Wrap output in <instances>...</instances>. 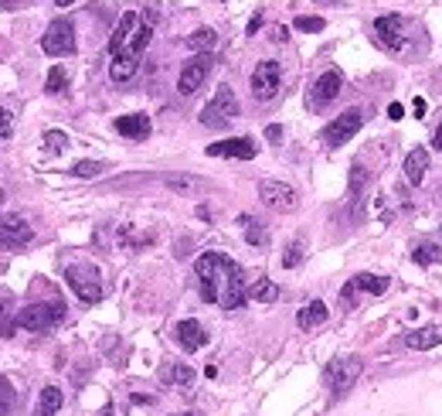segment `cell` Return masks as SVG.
Returning <instances> with one entry per match:
<instances>
[{"label":"cell","instance_id":"cell-18","mask_svg":"<svg viewBox=\"0 0 442 416\" xmlns=\"http://www.w3.org/2000/svg\"><path fill=\"white\" fill-rule=\"evenodd\" d=\"M405 181L412 184V188H419L425 181V171H429V150L425 147H415V150H408V158H405Z\"/></svg>","mask_w":442,"mask_h":416},{"label":"cell","instance_id":"cell-16","mask_svg":"<svg viewBox=\"0 0 442 416\" xmlns=\"http://www.w3.org/2000/svg\"><path fill=\"white\" fill-rule=\"evenodd\" d=\"M173 335H177V341H180V348H184V352H197V348H204V345H208V331H204V328H201V321H194V317L180 321Z\"/></svg>","mask_w":442,"mask_h":416},{"label":"cell","instance_id":"cell-36","mask_svg":"<svg viewBox=\"0 0 442 416\" xmlns=\"http://www.w3.org/2000/svg\"><path fill=\"white\" fill-rule=\"evenodd\" d=\"M364 181H367L364 167H361V164H354V167H350V191H354V195H361V191H364Z\"/></svg>","mask_w":442,"mask_h":416},{"label":"cell","instance_id":"cell-4","mask_svg":"<svg viewBox=\"0 0 442 416\" xmlns=\"http://www.w3.org/2000/svg\"><path fill=\"white\" fill-rule=\"evenodd\" d=\"M61 317H65V304H61V300L27 304L18 314V328H24V331H48V328L61 324Z\"/></svg>","mask_w":442,"mask_h":416},{"label":"cell","instance_id":"cell-44","mask_svg":"<svg viewBox=\"0 0 442 416\" xmlns=\"http://www.w3.org/2000/svg\"><path fill=\"white\" fill-rule=\"evenodd\" d=\"M58 7H68V4H72V0H55Z\"/></svg>","mask_w":442,"mask_h":416},{"label":"cell","instance_id":"cell-43","mask_svg":"<svg viewBox=\"0 0 442 416\" xmlns=\"http://www.w3.org/2000/svg\"><path fill=\"white\" fill-rule=\"evenodd\" d=\"M432 147H436V150H442V123H439V130H436V137H432Z\"/></svg>","mask_w":442,"mask_h":416},{"label":"cell","instance_id":"cell-34","mask_svg":"<svg viewBox=\"0 0 442 416\" xmlns=\"http://www.w3.org/2000/svg\"><path fill=\"white\" fill-rule=\"evenodd\" d=\"M44 147H48L51 154H58V150H65V147H68V137H65L61 130H48V133H44Z\"/></svg>","mask_w":442,"mask_h":416},{"label":"cell","instance_id":"cell-14","mask_svg":"<svg viewBox=\"0 0 442 416\" xmlns=\"http://www.w3.org/2000/svg\"><path fill=\"white\" fill-rule=\"evenodd\" d=\"M344 89V79H340V72L337 69H327L320 79L313 82V89H309V106H327V102L337 100V93Z\"/></svg>","mask_w":442,"mask_h":416},{"label":"cell","instance_id":"cell-27","mask_svg":"<svg viewBox=\"0 0 442 416\" xmlns=\"http://www.w3.org/2000/svg\"><path fill=\"white\" fill-rule=\"evenodd\" d=\"M214 41H218V35H214L211 28H197L194 35H188V48H194V52L201 55V52H208V48H211Z\"/></svg>","mask_w":442,"mask_h":416},{"label":"cell","instance_id":"cell-26","mask_svg":"<svg viewBox=\"0 0 442 416\" xmlns=\"http://www.w3.org/2000/svg\"><path fill=\"white\" fill-rule=\"evenodd\" d=\"M65 82H68V72H65V65H51V72H48V79H44V93H48V96H58V93H65Z\"/></svg>","mask_w":442,"mask_h":416},{"label":"cell","instance_id":"cell-37","mask_svg":"<svg viewBox=\"0 0 442 416\" xmlns=\"http://www.w3.org/2000/svg\"><path fill=\"white\" fill-rule=\"evenodd\" d=\"M11 126H14V123H11V109H4V106H0V140L11 137Z\"/></svg>","mask_w":442,"mask_h":416},{"label":"cell","instance_id":"cell-8","mask_svg":"<svg viewBox=\"0 0 442 416\" xmlns=\"http://www.w3.org/2000/svg\"><path fill=\"white\" fill-rule=\"evenodd\" d=\"M41 48H44V55H72L75 52V28H72V20L58 18L48 24V31L41 35Z\"/></svg>","mask_w":442,"mask_h":416},{"label":"cell","instance_id":"cell-24","mask_svg":"<svg viewBox=\"0 0 442 416\" xmlns=\"http://www.w3.org/2000/svg\"><path fill=\"white\" fill-rule=\"evenodd\" d=\"M350 287L354 290H361V294H385L388 290V277H381V273H357V277L350 280Z\"/></svg>","mask_w":442,"mask_h":416},{"label":"cell","instance_id":"cell-39","mask_svg":"<svg viewBox=\"0 0 442 416\" xmlns=\"http://www.w3.org/2000/svg\"><path fill=\"white\" fill-rule=\"evenodd\" d=\"M388 117H391V119H402L405 117V106H402V102H391V106H388Z\"/></svg>","mask_w":442,"mask_h":416},{"label":"cell","instance_id":"cell-2","mask_svg":"<svg viewBox=\"0 0 442 416\" xmlns=\"http://www.w3.org/2000/svg\"><path fill=\"white\" fill-rule=\"evenodd\" d=\"M156 24V11L150 7L147 14H136V11H126L119 24H116L113 38H109V52L116 55H143V48L150 44V35H154Z\"/></svg>","mask_w":442,"mask_h":416},{"label":"cell","instance_id":"cell-7","mask_svg":"<svg viewBox=\"0 0 442 416\" xmlns=\"http://www.w3.org/2000/svg\"><path fill=\"white\" fill-rule=\"evenodd\" d=\"M361 369H364V365H361V358H357V355L333 358V362L327 365V372H324V376H327L330 393H333V396H344L347 389H350V386L357 382V376H361Z\"/></svg>","mask_w":442,"mask_h":416},{"label":"cell","instance_id":"cell-1","mask_svg":"<svg viewBox=\"0 0 442 416\" xmlns=\"http://www.w3.org/2000/svg\"><path fill=\"white\" fill-rule=\"evenodd\" d=\"M194 273H197L201 300H208V304H221L225 311H235V307H242L249 300L242 266L225 253H201L197 263H194Z\"/></svg>","mask_w":442,"mask_h":416},{"label":"cell","instance_id":"cell-46","mask_svg":"<svg viewBox=\"0 0 442 416\" xmlns=\"http://www.w3.org/2000/svg\"><path fill=\"white\" fill-rule=\"evenodd\" d=\"M0 201H4V191H0Z\"/></svg>","mask_w":442,"mask_h":416},{"label":"cell","instance_id":"cell-40","mask_svg":"<svg viewBox=\"0 0 442 416\" xmlns=\"http://www.w3.org/2000/svg\"><path fill=\"white\" fill-rule=\"evenodd\" d=\"M412 109H415V117H425V100H422V96H415Z\"/></svg>","mask_w":442,"mask_h":416},{"label":"cell","instance_id":"cell-41","mask_svg":"<svg viewBox=\"0 0 442 416\" xmlns=\"http://www.w3.org/2000/svg\"><path fill=\"white\" fill-rule=\"evenodd\" d=\"M259 28H262V14H255V18L249 20V35H255V31H259Z\"/></svg>","mask_w":442,"mask_h":416},{"label":"cell","instance_id":"cell-5","mask_svg":"<svg viewBox=\"0 0 442 416\" xmlns=\"http://www.w3.org/2000/svg\"><path fill=\"white\" fill-rule=\"evenodd\" d=\"M235 117H238V100H235V93H231L228 85H221V89L211 96V102L201 109V123H204V126H211V130L228 126Z\"/></svg>","mask_w":442,"mask_h":416},{"label":"cell","instance_id":"cell-42","mask_svg":"<svg viewBox=\"0 0 442 416\" xmlns=\"http://www.w3.org/2000/svg\"><path fill=\"white\" fill-rule=\"evenodd\" d=\"M286 38H289L286 28H276V31H272V41H286Z\"/></svg>","mask_w":442,"mask_h":416},{"label":"cell","instance_id":"cell-23","mask_svg":"<svg viewBox=\"0 0 442 416\" xmlns=\"http://www.w3.org/2000/svg\"><path fill=\"white\" fill-rule=\"evenodd\" d=\"M61 403H65L61 389H58V386H44V389H41V399H38V410H35V416H58Z\"/></svg>","mask_w":442,"mask_h":416},{"label":"cell","instance_id":"cell-13","mask_svg":"<svg viewBox=\"0 0 442 416\" xmlns=\"http://www.w3.org/2000/svg\"><path fill=\"white\" fill-rule=\"evenodd\" d=\"M208 154L211 158H238V160H252L259 154V143L252 137H231V140H218L208 143Z\"/></svg>","mask_w":442,"mask_h":416},{"label":"cell","instance_id":"cell-30","mask_svg":"<svg viewBox=\"0 0 442 416\" xmlns=\"http://www.w3.org/2000/svg\"><path fill=\"white\" fill-rule=\"evenodd\" d=\"M11 410H14V386L7 376H0V413H11Z\"/></svg>","mask_w":442,"mask_h":416},{"label":"cell","instance_id":"cell-15","mask_svg":"<svg viewBox=\"0 0 442 416\" xmlns=\"http://www.w3.org/2000/svg\"><path fill=\"white\" fill-rule=\"evenodd\" d=\"M405 20L398 18V14H381V18L374 20V35H378V41L385 44V48H391V52H402L405 48Z\"/></svg>","mask_w":442,"mask_h":416},{"label":"cell","instance_id":"cell-31","mask_svg":"<svg viewBox=\"0 0 442 416\" xmlns=\"http://www.w3.org/2000/svg\"><path fill=\"white\" fill-rule=\"evenodd\" d=\"M300 263H303V242L296 239V242H289L286 253H283V266H286V270H293V266H300Z\"/></svg>","mask_w":442,"mask_h":416},{"label":"cell","instance_id":"cell-10","mask_svg":"<svg viewBox=\"0 0 442 416\" xmlns=\"http://www.w3.org/2000/svg\"><path fill=\"white\" fill-rule=\"evenodd\" d=\"M279 85H283V69H279V61H272V59L259 61L255 72H252V96L266 102L279 93Z\"/></svg>","mask_w":442,"mask_h":416},{"label":"cell","instance_id":"cell-28","mask_svg":"<svg viewBox=\"0 0 442 416\" xmlns=\"http://www.w3.org/2000/svg\"><path fill=\"white\" fill-rule=\"evenodd\" d=\"M442 259V249L436 242H425V246H415V263L419 266H432V263H439Z\"/></svg>","mask_w":442,"mask_h":416},{"label":"cell","instance_id":"cell-32","mask_svg":"<svg viewBox=\"0 0 442 416\" xmlns=\"http://www.w3.org/2000/svg\"><path fill=\"white\" fill-rule=\"evenodd\" d=\"M167 188H171V191H184V195H191V191H201V181L197 178H167Z\"/></svg>","mask_w":442,"mask_h":416},{"label":"cell","instance_id":"cell-33","mask_svg":"<svg viewBox=\"0 0 442 416\" xmlns=\"http://www.w3.org/2000/svg\"><path fill=\"white\" fill-rule=\"evenodd\" d=\"M72 174H78V178H96V174H102V164H99V160H78L75 167H72Z\"/></svg>","mask_w":442,"mask_h":416},{"label":"cell","instance_id":"cell-11","mask_svg":"<svg viewBox=\"0 0 442 416\" xmlns=\"http://www.w3.org/2000/svg\"><path fill=\"white\" fill-rule=\"evenodd\" d=\"M259 198L269 205L272 212H293L296 208V191L283 181H259Z\"/></svg>","mask_w":442,"mask_h":416},{"label":"cell","instance_id":"cell-35","mask_svg":"<svg viewBox=\"0 0 442 416\" xmlns=\"http://www.w3.org/2000/svg\"><path fill=\"white\" fill-rule=\"evenodd\" d=\"M293 28H296V31H324L327 20L324 18H296L293 20Z\"/></svg>","mask_w":442,"mask_h":416},{"label":"cell","instance_id":"cell-19","mask_svg":"<svg viewBox=\"0 0 442 416\" xmlns=\"http://www.w3.org/2000/svg\"><path fill=\"white\" fill-rule=\"evenodd\" d=\"M116 130L130 140H147L150 137V117L147 113H130V117L116 119Z\"/></svg>","mask_w":442,"mask_h":416},{"label":"cell","instance_id":"cell-12","mask_svg":"<svg viewBox=\"0 0 442 416\" xmlns=\"http://www.w3.org/2000/svg\"><path fill=\"white\" fill-rule=\"evenodd\" d=\"M31 239H35V229L27 225L24 215H4L0 218V246L18 249V246H27Z\"/></svg>","mask_w":442,"mask_h":416},{"label":"cell","instance_id":"cell-20","mask_svg":"<svg viewBox=\"0 0 442 416\" xmlns=\"http://www.w3.org/2000/svg\"><path fill=\"white\" fill-rule=\"evenodd\" d=\"M327 304L324 300H309L307 307H300V314H296V324L303 328V331H313V328H320V324H327Z\"/></svg>","mask_w":442,"mask_h":416},{"label":"cell","instance_id":"cell-6","mask_svg":"<svg viewBox=\"0 0 442 416\" xmlns=\"http://www.w3.org/2000/svg\"><path fill=\"white\" fill-rule=\"evenodd\" d=\"M361 126H364V109H361V106H350V109H344V113L333 119V123L324 126V133H320V137H324L327 147H340V143H347V140L361 130Z\"/></svg>","mask_w":442,"mask_h":416},{"label":"cell","instance_id":"cell-29","mask_svg":"<svg viewBox=\"0 0 442 416\" xmlns=\"http://www.w3.org/2000/svg\"><path fill=\"white\" fill-rule=\"evenodd\" d=\"M238 222H242V225H245V239H249L252 246H266V229H262V225H259V222H252L249 215H242L238 218Z\"/></svg>","mask_w":442,"mask_h":416},{"label":"cell","instance_id":"cell-9","mask_svg":"<svg viewBox=\"0 0 442 416\" xmlns=\"http://www.w3.org/2000/svg\"><path fill=\"white\" fill-rule=\"evenodd\" d=\"M214 65V55L211 52H201V55H194L184 69H180V79H177V93L180 96H194L197 89H201V82L208 79V72H211Z\"/></svg>","mask_w":442,"mask_h":416},{"label":"cell","instance_id":"cell-21","mask_svg":"<svg viewBox=\"0 0 442 416\" xmlns=\"http://www.w3.org/2000/svg\"><path fill=\"white\" fill-rule=\"evenodd\" d=\"M136 69H140V55H116V59L109 61V79L126 82L136 76Z\"/></svg>","mask_w":442,"mask_h":416},{"label":"cell","instance_id":"cell-47","mask_svg":"<svg viewBox=\"0 0 442 416\" xmlns=\"http://www.w3.org/2000/svg\"><path fill=\"white\" fill-rule=\"evenodd\" d=\"M102 416H109V413H102Z\"/></svg>","mask_w":442,"mask_h":416},{"label":"cell","instance_id":"cell-3","mask_svg":"<svg viewBox=\"0 0 442 416\" xmlns=\"http://www.w3.org/2000/svg\"><path fill=\"white\" fill-rule=\"evenodd\" d=\"M65 280H68V287L75 290V297L82 300V304H99V300H102V280H99L96 266L72 263V266L65 270Z\"/></svg>","mask_w":442,"mask_h":416},{"label":"cell","instance_id":"cell-22","mask_svg":"<svg viewBox=\"0 0 442 416\" xmlns=\"http://www.w3.org/2000/svg\"><path fill=\"white\" fill-rule=\"evenodd\" d=\"M160 382H167V386H191L194 382V369L191 365H180V362H173V365H164L160 369Z\"/></svg>","mask_w":442,"mask_h":416},{"label":"cell","instance_id":"cell-45","mask_svg":"<svg viewBox=\"0 0 442 416\" xmlns=\"http://www.w3.org/2000/svg\"><path fill=\"white\" fill-rule=\"evenodd\" d=\"M173 416H194V413H173Z\"/></svg>","mask_w":442,"mask_h":416},{"label":"cell","instance_id":"cell-17","mask_svg":"<svg viewBox=\"0 0 442 416\" xmlns=\"http://www.w3.org/2000/svg\"><path fill=\"white\" fill-rule=\"evenodd\" d=\"M405 345H408L412 352H429V348H436V345H442V324H425V328L408 331V335H405Z\"/></svg>","mask_w":442,"mask_h":416},{"label":"cell","instance_id":"cell-38","mask_svg":"<svg viewBox=\"0 0 442 416\" xmlns=\"http://www.w3.org/2000/svg\"><path fill=\"white\" fill-rule=\"evenodd\" d=\"M266 137H269L272 143H276V140H283V126H279V123H272V126H266Z\"/></svg>","mask_w":442,"mask_h":416},{"label":"cell","instance_id":"cell-25","mask_svg":"<svg viewBox=\"0 0 442 416\" xmlns=\"http://www.w3.org/2000/svg\"><path fill=\"white\" fill-rule=\"evenodd\" d=\"M249 297L259 300V304H272V300L279 297V287H276L269 277H262V280H255V283L249 287Z\"/></svg>","mask_w":442,"mask_h":416}]
</instances>
